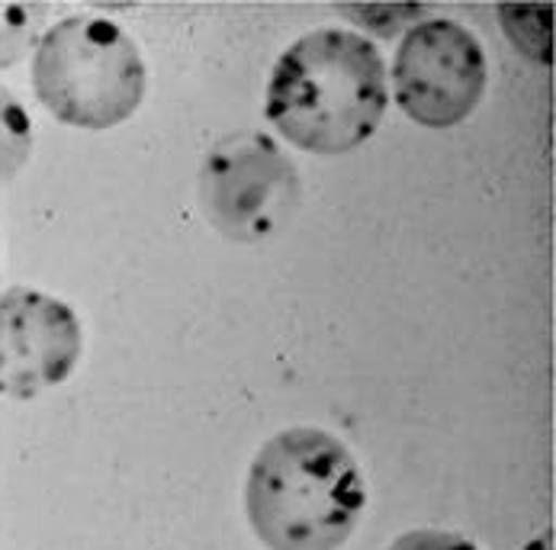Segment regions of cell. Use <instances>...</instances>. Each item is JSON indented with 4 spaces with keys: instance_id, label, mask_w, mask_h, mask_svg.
<instances>
[{
    "instance_id": "ba28073f",
    "label": "cell",
    "mask_w": 556,
    "mask_h": 550,
    "mask_svg": "<svg viewBox=\"0 0 556 550\" xmlns=\"http://www.w3.org/2000/svg\"><path fill=\"white\" fill-rule=\"evenodd\" d=\"M42 23H46L42 7L0 3V68L16 65L33 49V42L42 33Z\"/></svg>"
},
{
    "instance_id": "8992f818",
    "label": "cell",
    "mask_w": 556,
    "mask_h": 550,
    "mask_svg": "<svg viewBox=\"0 0 556 550\" xmlns=\"http://www.w3.org/2000/svg\"><path fill=\"white\" fill-rule=\"evenodd\" d=\"M80 348L84 335L72 307L33 287L0 293V396L33 399L65 384Z\"/></svg>"
},
{
    "instance_id": "277c9868",
    "label": "cell",
    "mask_w": 556,
    "mask_h": 550,
    "mask_svg": "<svg viewBox=\"0 0 556 550\" xmlns=\"http://www.w3.org/2000/svg\"><path fill=\"white\" fill-rule=\"evenodd\" d=\"M300 190L293 161L264 133L223 139L200 171L206 220L241 245L274 236L296 213Z\"/></svg>"
},
{
    "instance_id": "5b68a950",
    "label": "cell",
    "mask_w": 556,
    "mask_h": 550,
    "mask_svg": "<svg viewBox=\"0 0 556 550\" xmlns=\"http://www.w3.org/2000/svg\"><path fill=\"white\" fill-rule=\"evenodd\" d=\"M485 52L479 39L454 20L412 26L396 49L393 87L408 120L428 129L464 123L485 93Z\"/></svg>"
},
{
    "instance_id": "3957f363",
    "label": "cell",
    "mask_w": 556,
    "mask_h": 550,
    "mask_svg": "<svg viewBox=\"0 0 556 550\" xmlns=\"http://www.w3.org/2000/svg\"><path fill=\"white\" fill-rule=\"evenodd\" d=\"M33 87L42 107L78 129H113L146 97L136 39L103 16H68L39 36Z\"/></svg>"
},
{
    "instance_id": "9c48e42d",
    "label": "cell",
    "mask_w": 556,
    "mask_h": 550,
    "mask_svg": "<svg viewBox=\"0 0 556 550\" xmlns=\"http://www.w3.org/2000/svg\"><path fill=\"white\" fill-rule=\"evenodd\" d=\"M387 550H479L470 538L454 535V532H438V528H418L396 538Z\"/></svg>"
},
{
    "instance_id": "7a4b0ae2",
    "label": "cell",
    "mask_w": 556,
    "mask_h": 550,
    "mask_svg": "<svg viewBox=\"0 0 556 550\" xmlns=\"http://www.w3.org/2000/svg\"><path fill=\"white\" fill-rule=\"evenodd\" d=\"M364 505L367 486L354 454L321 428H287L251 461L244 509L270 550H338Z\"/></svg>"
},
{
    "instance_id": "52a82bcc",
    "label": "cell",
    "mask_w": 556,
    "mask_h": 550,
    "mask_svg": "<svg viewBox=\"0 0 556 550\" xmlns=\"http://www.w3.org/2000/svg\"><path fill=\"white\" fill-rule=\"evenodd\" d=\"M33 152V120L23 103L0 87V184H7Z\"/></svg>"
},
{
    "instance_id": "6da1fadb",
    "label": "cell",
    "mask_w": 556,
    "mask_h": 550,
    "mask_svg": "<svg viewBox=\"0 0 556 550\" xmlns=\"http://www.w3.org/2000/svg\"><path fill=\"white\" fill-rule=\"evenodd\" d=\"M390 103L387 62L377 46L338 26L296 39L267 80V120L296 149L344 155L364 146Z\"/></svg>"
},
{
    "instance_id": "30bf717a",
    "label": "cell",
    "mask_w": 556,
    "mask_h": 550,
    "mask_svg": "<svg viewBox=\"0 0 556 550\" xmlns=\"http://www.w3.org/2000/svg\"><path fill=\"white\" fill-rule=\"evenodd\" d=\"M525 550H554V532H544L541 538H534Z\"/></svg>"
}]
</instances>
